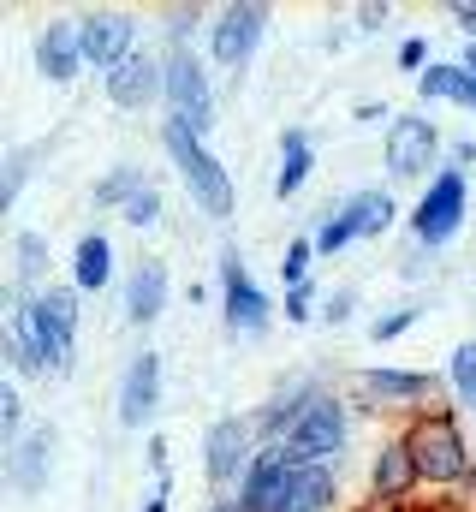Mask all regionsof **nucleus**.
I'll return each mask as SVG.
<instances>
[{"label": "nucleus", "mask_w": 476, "mask_h": 512, "mask_svg": "<svg viewBox=\"0 0 476 512\" xmlns=\"http://www.w3.org/2000/svg\"><path fill=\"white\" fill-rule=\"evenodd\" d=\"M310 239H316V256H334V251H346L357 233H352V221H346V215L334 209V215H328V221H322V227H316Z\"/></svg>", "instance_id": "nucleus-28"}, {"label": "nucleus", "mask_w": 476, "mask_h": 512, "mask_svg": "<svg viewBox=\"0 0 476 512\" xmlns=\"http://www.w3.org/2000/svg\"><path fill=\"white\" fill-rule=\"evenodd\" d=\"M453 24L465 30V42H476V0H453Z\"/></svg>", "instance_id": "nucleus-35"}, {"label": "nucleus", "mask_w": 476, "mask_h": 512, "mask_svg": "<svg viewBox=\"0 0 476 512\" xmlns=\"http://www.w3.org/2000/svg\"><path fill=\"white\" fill-rule=\"evenodd\" d=\"M30 161H36V149H12V155H6V179H0V203H6V209L18 203V191H24V179H30Z\"/></svg>", "instance_id": "nucleus-29"}, {"label": "nucleus", "mask_w": 476, "mask_h": 512, "mask_svg": "<svg viewBox=\"0 0 476 512\" xmlns=\"http://www.w3.org/2000/svg\"><path fill=\"white\" fill-rule=\"evenodd\" d=\"M447 376H453V393H459V405H465V411H476V340H465V346L453 352Z\"/></svg>", "instance_id": "nucleus-25"}, {"label": "nucleus", "mask_w": 476, "mask_h": 512, "mask_svg": "<svg viewBox=\"0 0 476 512\" xmlns=\"http://www.w3.org/2000/svg\"><path fill=\"white\" fill-rule=\"evenodd\" d=\"M167 310V262L161 256H137L125 274V316L131 322H155Z\"/></svg>", "instance_id": "nucleus-17"}, {"label": "nucleus", "mask_w": 476, "mask_h": 512, "mask_svg": "<svg viewBox=\"0 0 476 512\" xmlns=\"http://www.w3.org/2000/svg\"><path fill=\"white\" fill-rule=\"evenodd\" d=\"M155 405H161V358L143 346V352L125 364V376H119V423H125V429H143V423L155 417Z\"/></svg>", "instance_id": "nucleus-13"}, {"label": "nucleus", "mask_w": 476, "mask_h": 512, "mask_svg": "<svg viewBox=\"0 0 476 512\" xmlns=\"http://www.w3.org/2000/svg\"><path fill=\"white\" fill-rule=\"evenodd\" d=\"M0 435H6V453L24 441V399L12 382H0Z\"/></svg>", "instance_id": "nucleus-27"}, {"label": "nucleus", "mask_w": 476, "mask_h": 512, "mask_svg": "<svg viewBox=\"0 0 476 512\" xmlns=\"http://www.w3.org/2000/svg\"><path fill=\"white\" fill-rule=\"evenodd\" d=\"M108 280H114V245H108V233H84L78 251H72V286L78 292H102Z\"/></svg>", "instance_id": "nucleus-20"}, {"label": "nucleus", "mask_w": 476, "mask_h": 512, "mask_svg": "<svg viewBox=\"0 0 476 512\" xmlns=\"http://www.w3.org/2000/svg\"><path fill=\"white\" fill-rule=\"evenodd\" d=\"M54 447H60L54 423L24 429V441L6 453V477H12V489H18V495H36V489L48 483V471H54Z\"/></svg>", "instance_id": "nucleus-14"}, {"label": "nucleus", "mask_w": 476, "mask_h": 512, "mask_svg": "<svg viewBox=\"0 0 476 512\" xmlns=\"http://www.w3.org/2000/svg\"><path fill=\"white\" fill-rule=\"evenodd\" d=\"M441 155V126L423 114H393L387 126V173L393 179H423Z\"/></svg>", "instance_id": "nucleus-10"}, {"label": "nucleus", "mask_w": 476, "mask_h": 512, "mask_svg": "<svg viewBox=\"0 0 476 512\" xmlns=\"http://www.w3.org/2000/svg\"><path fill=\"white\" fill-rule=\"evenodd\" d=\"M36 72L48 84H72L84 72V42H78V18H54L36 36Z\"/></svg>", "instance_id": "nucleus-16"}, {"label": "nucleus", "mask_w": 476, "mask_h": 512, "mask_svg": "<svg viewBox=\"0 0 476 512\" xmlns=\"http://www.w3.org/2000/svg\"><path fill=\"white\" fill-rule=\"evenodd\" d=\"M209 512H244V501H238V495H215V507Z\"/></svg>", "instance_id": "nucleus-39"}, {"label": "nucleus", "mask_w": 476, "mask_h": 512, "mask_svg": "<svg viewBox=\"0 0 476 512\" xmlns=\"http://www.w3.org/2000/svg\"><path fill=\"white\" fill-rule=\"evenodd\" d=\"M310 304H316V286H292V292H286V322H310V316H316Z\"/></svg>", "instance_id": "nucleus-33"}, {"label": "nucleus", "mask_w": 476, "mask_h": 512, "mask_svg": "<svg viewBox=\"0 0 476 512\" xmlns=\"http://www.w3.org/2000/svg\"><path fill=\"white\" fill-rule=\"evenodd\" d=\"M423 60H429V42H423V36H405V42H399V66H405V72H417Z\"/></svg>", "instance_id": "nucleus-34"}, {"label": "nucleus", "mask_w": 476, "mask_h": 512, "mask_svg": "<svg viewBox=\"0 0 476 512\" xmlns=\"http://www.w3.org/2000/svg\"><path fill=\"white\" fill-rule=\"evenodd\" d=\"M352 304H357V292H352V286H340V292H328V298H322V316L340 328V322H352Z\"/></svg>", "instance_id": "nucleus-32"}, {"label": "nucleus", "mask_w": 476, "mask_h": 512, "mask_svg": "<svg viewBox=\"0 0 476 512\" xmlns=\"http://www.w3.org/2000/svg\"><path fill=\"white\" fill-rule=\"evenodd\" d=\"M12 256H18V262H12V286H6V292H12V298H42V292H48V286H42V274H48V239H42V233H18V239H12Z\"/></svg>", "instance_id": "nucleus-18"}, {"label": "nucleus", "mask_w": 476, "mask_h": 512, "mask_svg": "<svg viewBox=\"0 0 476 512\" xmlns=\"http://www.w3.org/2000/svg\"><path fill=\"white\" fill-rule=\"evenodd\" d=\"M310 167H316V149H310V131H286L280 137V173H274V197H298L304 191V179H310Z\"/></svg>", "instance_id": "nucleus-21"}, {"label": "nucleus", "mask_w": 476, "mask_h": 512, "mask_svg": "<svg viewBox=\"0 0 476 512\" xmlns=\"http://www.w3.org/2000/svg\"><path fill=\"white\" fill-rule=\"evenodd\" d=\"M417 96L423 102H459L465 96V66L459 60H441V66L417 72Z\"/></svg>", "instance_id": "nucleus-22"}, {"label": "nucleus", "mask_w": 476, "mask_h": 512, "mask_svg": "<svg viewBox=\"0 0 476 512\" xmlns=\"http://www.w3.org/2000/svg\"><path fill=\"white\" fill-rule=\"evenodd\" d=\"M155 96H167V60H155L149 48H131L108 72V102L125 108V114H143Z\"/></svg>", "instance_id": "nucleus-11"}, {"label": "nucleus", "mask_w": 476, "mask_h": 512, "mask_svg": "<svg viewBox=\"0 0 476 512\" xmlns=\"http://www.w3.org/2000/svg\"><path fill=\"white\" fill-rule=\"evenodd\" d=\"M357 120H363V126H381V120L393 126V114H387V108H375V102H363V108H357Z\"/></svg>", "instance_id": "nucleus-38"}, {"label": "nucleus", "mask_w": 476, "mask_h": 512, "mask_svg": "<svg viewBox=\"0 0 476 512\" xmlns=\"http://www.w3.org/2000/svg\"><path fill=\"white\" fill-rule=\"evenodd\" d=\"M441 376H423V370H352L346 376V399L363 411H441L435 405Z\"/></svg>", "instance_id": "nucleus-4"}, {"label": "nucleus", "mask_w": 476, "mask_h": 512, "mask_svg": "<svg viewBox=\"0 0 476 512\" xmlns=\"http://www.w3.org/2000/svg\"><path fill=\"white\" fill-rule=\"evenodd\" d=\"M137 191H143V173H137V167H114V173L96 185V209H125Z\"/></svg>", "instance_id": "nucleus-24"}, {"label": "nucleus", "mask_w": 476, "mask_h": 512, "mask_svg": "<svg viewBox=\"0 0 476 512\" xmlns=\"http://www.w3.org/2000/svg\"><path fill=\"white\" fill-rule=\"evenodd\" d=\"M262 30H268V6H262V0H233V6H221L215 24H209V54H215V66L238 72V66L256 54Z\"/></svg>", "instance_id": "nucleus-9"}, {"label": "nucleus", "mask_w": 476, "mask_h": 512, "mask_svg": "<svg viewBox=\"0 0 476 512\" xmlns=\"http://www.w3.org/2000/svg\"><path fill=\"white\" fill-rule=\"evenodd\" d=\"M256 453H262V441H256L250 417H215L209 435H203V471H209V489L227 495L233 483H244L250 465H256Z\"/></svg>", "instance_id": "nucleus-7"}, {"label": "nucleus", "mask_w": 476, "mask_h": 512, "mask_svg": "<svg viewBox=\"0 0 476 512\" xmlns=\"http://www.w3.org/2000/svg\"><path fill=\"white\" fill-rule=\"evenodd\" d=\"M459 66H465V72H476V42H465V54H459Z\"/></svg>", "instance_id": "nucleus-40"}, {"label": "nucleus", "mask_w": 476, "mask_h": 512, "mask_svg": "<svg viewBox=\"0 0 476 512\" xmlns=\"http://www.w3.org/2000/svg\"><path fill=\"white\" fill-rule=\"evenodd\" d=\"M221 310H227V334H238V340H262L268 334V298L256 292L238 245L221 251Z\"/></svg>", "instance_id": "nucleus-8"}, {"label": "nucleus", "mask_w": 476, "mask_h": 512, "mask_svg": "<svg viewBox=\"0 0 476 512\" xmlns=\"http://www.w3.org/2000/svg\"><path fill=\"white\" fill-rule=\"evenodd\" d=\"M119 215H125L131 227H155V221H161V191H155V185H143V191H137Z\"/></svg>", "instance_id": "nucleus-31"}, {"label": "nucleus", "mask_w": 476, "mask_h": 512, "mask_svg": "<svg viewBox=\"0 0 476 512\" xmlns=\"http://www.w3.org/2000/svg\"><path fill=\"white\" fill-rule=\"evenodd\" d=\"M417 483H423V471H417L405 435H387V441L375 447V459H369V495H375V501H405Z\"/></svg>", "instance_id": "nucleus-15"}, {"label": "nucleus", "mask_w": 476, "mask_h": 512, "mask_svg": "<svg viewBox=\"0 0 476 512\" xmlns=\"http://www.w3.org/2000/svg\"><path fill=\"white\" fill-rule=\"evenodd\" d=\"M346 435H352V423H346V399H334V393H316L310 405H304V417L286 429V459L292 465H340V453H346Z\"/></svg>", "instance_id": "nucleus-3"}, {"label": "nucleus", "mask_w": 476, "mask_h": 512, "mask_svg": "<svg viewBox=\"0 0 476 512\" xmlns=\"http://www.w3.org/2000/svg\"><path fill=\"white\" fill-rule=\"evenodd\" d=\"M399 435H405V447H411L423 483L453 489V483L471 477V441H465V429H459V417H453L447 405H441V411H417V417H405Z\"/></svg>", "instance_id": "nucleus-1"}, {"label": "nucleus", "mask_w": 476, "mask_h": 512, "mask_svg": "<svg viewBox=\"0 0 476 512\" xmlns=\"http://www.w3.org/2000/svg\"><path fill=\"white\" fill-rule=\"evenodd\" d=\"M167 114L185 131L209 137L215 131V96H209V72L197 66L191 42H173L167 48Z\"/></svg>", "instance_id": "nucleus-6"}, {"label": "nucleus", "mask_w": 476, "mask_h": 512, "mask_svg": "<svg viewBox=\"0 0 476 512\" xmlns=\"http://www.w3.org/2000/svg\"><path fill=\"white\" fill-rule=\"evenodd\" d=\"M417 316H423L417 304H399V310H387V316H375V322H369V340H375V346H381V340H399Z\"/></svg>", "instance_id": "nucleus-30"}, {"label": "nucleus", "mask_w": 476, "mask_h": 512, "mask_svg": "<svg viewBox=\"0 0 476 512\" xmlns=\"http://www.w3.org/2000/svg\"><path fill=\"white\" fill-rule=\"evenodd\" d=\"M340 215L352 221L357 239H381V233L393 227V215H399V209H393V197H387L381 185H369V191H352V197L340 203Z\"/></svg>", "instance_id": "nucleus-19"}, {"label": "nucleus", "mask_w": 476, "mask_h": 512, "mask_svg": "<svg viewBox=\"0 0 476 512\" xmlns=\"http://www.w3.org/2000/svg\"><path fill=\"white\" fill-rule=\"evenodd\" d=\"M387 18H393V6H387V0H381V6H357V24H363V30H381Z\"/></svg>", "instance_id": "nucleus-36"}, {"label": "nucleus", "mask_w": 476, "mask_h": 512, "mask_svg": "<svg viewBox=\"0 0 476 512\" xmlns=\"http://www.w3.org/2000/svg\"><path fill=\"white\" fill-rule=\"evenodd\" d=\"M167 489H173V477H155V489H149L143 512H167Z\"/></svg>", "instance_id": "nucleus-37"}, {"label": "nucleus", "mask_w": 476, "mask_h": 512, "mask_svg": "<svg viewBox=\"0 0 476 512\" xmlns=\"http://www.w3.org/2000/svg\"><path fill=\"white\" fill-rule=\"evenodd\" d=\"M161 143H167V155H173V167H179L191 203H197L209 221H227V215H233V179H227V167L209 155V143H203L197 131H185L179 120L161 126Z\"/></svg>", "instance_id": "nucleus-2"}, {"label": "nucleus", "mask_w": 476, "mask_h": 512, "mask_svg": "<svg viewBox=\"0 0 476 512\" xmlns=\"http://www.w3.org/2000/svg\"><path fill=\"white\" fill-rule=\"evenodd\" d=\"M78 42H84V66L114 72L119 60L137 48V18L131 12H84L78 18Z\"/></svg>", "instance_id": "nucleus-12"}, {"label": "nucleus", "mask_w": 476, "mask_h": 512, "mask_svg": "<svg viewBox=\"0 0 476 512\" xmlns=\"http://www.w3.org/2000/svg\"><path fill=\"white\" fill-rule=\"evenodd\" d=\"M310 256H316V239H292V245H286V256H280L286 292H292V286H310Z\"/></svg>", "instance_id": "nucleus-26"}, {"label": "nucleus", "mask_w": 476, "mask_h": 512, "mask_svg": "<svg viewBox=\"0 0 476 512\" xmlns=\"http://www.w3.org/2000/svg\"><path fill=\"white\" fill-rule=\"evenodd\" d=\"M465 203H471L465 173H459V167H441V173L429 179V191L417 197V209H411V239H417V245H429V251L453 245V239H459V227H465Z\"/></svg>", "instance_id": "nucleus-5"}, {"label": "nucleus", "mask_w": 476, "mask_h": 512, "mask_svg": "<svg viewBox=\"0 0 476 512\" xmlns=\"http://www.w3.org/2000/svg\"><path fill=\"white\" fill-rule=\"evenodd\" d=\"M36 310H42L60 334H72V340H78V286H48V292L36 298Z\"/></svg>", "instance_id": "nucleus-23"}]
</instances>
